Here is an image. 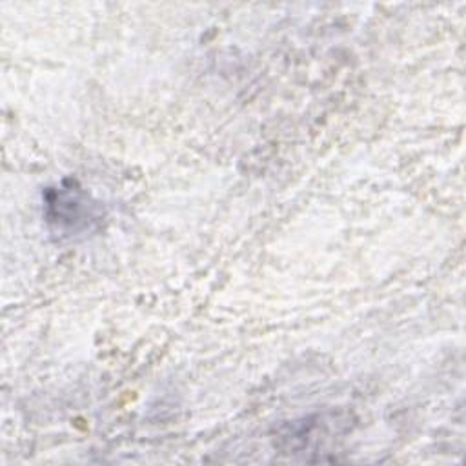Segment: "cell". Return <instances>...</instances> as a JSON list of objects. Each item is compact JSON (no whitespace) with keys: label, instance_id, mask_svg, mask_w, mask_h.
<instances>
[{"label":"cell","instance_id":"obj_1","mask_svg":"<svg viewBox=\"0 0 466 466\" xmlns=\"http://www.w3.org/2000/svg\"><path fill=\"white\" fill-rule=\"evenodd\" d=\"M46 218L58 231L73 235L89 228L91 220L96 218L95 204H91L87 193H84L80 187L73 184L60 186L47 191Z\"/></svg>","mask_w":466,"mask_h":466}]
</instances>
